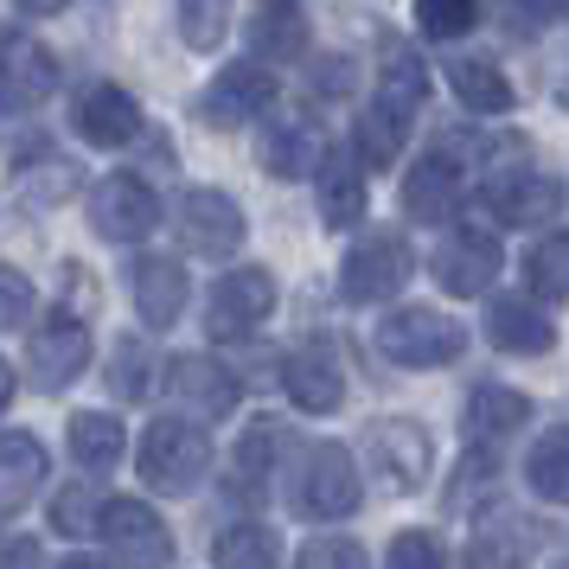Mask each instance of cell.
<instances>
[{
    "label": "cell",
    "mask_w": 569,
    "mask_h": 569,
    "mask_svg": "<svg viewBox=\"0 0 569 569\" xmlns=\"http://www.w3.org/2000/svg\"><path fill=\"white\" fill-rule=\"evenodd\" d=\"M78 134L90 148H129L134 134H141V103H134L122 83H90L78 97Z\"/></svg>",
    "instance_id": "obj_19"
},
{
    "label": "cell",
    "mask_w": 569,
    "mask_h": 569,
    "mask_svg": "<svg viewBox=\"0 0 569 569\" xmlns=\"http://www.w3.org/2000/svg\"><path fill=\"white\" fill-rule=\"evenodd\" d=\"M27 365L39 390H71L90 365V327H83L78 308H52L27 339Z\"/></svg>",
    "instance_id": "obj_5"
},
{
    "label": "cell",
    "mask_w": 569,
    "mask_h": 569,
    "mask_svg": "<svg viewBox=\"0 0 569 569\" xmlns=\"http://www.w3.org/2000/svg\"><path fill=\"white\" fill-rule=\"evenodd\" d=\"M32 308H39L32 282L13 269V262H0V333H20V327L32 320Z\"/></svg>",
    "instance_id": "obj_39"
},
{
    "label": "cell",
    "mask_w": 569,
    "mask_h": 569,
    "mask_svg": "<svg viewBox=\"0 0 569 569\" xmlns=\"http://www.w3.org/2000/svg\"><path fill=\"white\" fill-rule=\"evenodd\" d=\"M58 90V58L32 32H0V116H27Z\"/></svg>",
    "instance_id": "obj_10"
},
{
    "label": "cell",
    "mask_w": 569,
    "mask_h": 569,
    "mask_svg": "<svg viewBox=\"0 0 569 569\" xmlns=\"http://www.w3.org/2000/svg\"><path fill=\"white\" fill-rule=\"evenodd\" d=\"M211 473V436L199 429V416L186 422V416H160L148 422V436H141V480L167 499H192V492L206 487Z\"/></svg>",
    "instance_id": "obj_1"
},
{
    "label": "cell",
    "mask_w": 569,
    "mask_h": 569,
    "mask_svg": "<svg viewBox=\"0 0 569 569\" xmlns=\"http://www.w3.org/2000/svg\"><path fill=\"white\" fill-rule=\"evenodd\" d=\"M487 339L499 352H512V359H538L557 346V327L543 320L538 301H525V295H492L487 308Z\"/></svg>",
    "instance_id": "obj_21"
},
{
    "label": "cell",
    "mask_w": 569,
    "mask_h": 569,
    "mask_svg": "<svg viewBox=\"0 0 569 569\" xmlns=\"http://www.w3.org/2000/svg\"><path fill=\"white\" fill-rule=\"evenodd\" d=\"M288 499H295V512H308V518H352L359 512V461L339 448V441H313L308 455L295 461V487H288Z\"/></svg>",
    "instance_id": "obj_2"
},
{
    "label": "cell",
    "mask_w": 569,
    "mask_h": 569,
    "mask_svg": "<svg viewBox=\"0 0 569 569\" xmlns=\"http://www.w3.org/2000/svg\"><path fill=\"white\" fill-rule=\"evenodd\" d=\"M436 282L448 288V295H487L492 288V276L506 269V257H499V237L492 231H480V224H461V231H448L436 243Z\"/></svg>",
    "instance_id": "obj_12"
},
{
    "label": "cell",
    "mask_w": 569,
    "mask_h": 569,
    "mask_svg": "<svg viewBox=\"0 0 569 569\" xmlns=\"http://www.w3.org/2000/svg\"><path fill=\"white\" fill-rule=\"evenodd\" d=\"M410 243L397 231H378L365 237L359 250H346V262H339V295L352 301V308H378V301H397L403 288H410Z\"/></svg>",
    "instance_id": "obj_4"
},
{
    "label": "cell",
    "mask_w": 569,
    "mask_h": 569,
    "mask_svg": "<svg viewBox=\"0 0 569 569\" xmlns=\"http://www.w3.org/2000/svg\"><path fill=\"white\" fill-rule=\"evenodd\" d=\"M276 313V276L257 269V262H243L231 276H218L206 301V333L211 339H257V327Z\"/></svg>",
    "instance_id": "obj_6"
},
{
    "label": "cell",
    "mask_w": 569,
    "mask_h": 569,
    "mask_svg": "<svg viewBox=\"0 0 569 569\" xmlns=\"http://www.w3.org/2000/svg\"><path fill=\"white\" fill-rule=\"evenodd\" d=\"M320 160H327L320 129L301 122V116H282V122H269V129H262V167H269L276 180H308Z\"/></svg>",
    "instance_id": "obj_24"
},
{
    "label": "cell",
    "mask_w": 569,
    "mask_h": 569,
    "mask_svg": "<svg viewBox=\"0 0 569 569\" xmlns=\"http://www.w3.org/2000/svg\"><path fill=\"white\" fill-rule=\"evenodd\" d=\"M13 7H20V13H39V20H46V13H64L71 0H13Z\"/></svg>",
    "instance_id": "obj_45"
},
{
    "label": "cell",
    "mask_w": 569,
    "mask_h": 569,
    "mask_svg": "<svg viewBox=\"0 0 569 569\" xmlns=\"http://www.w3.org/2000/svg\"><path fill=\"white\" fill-rule=\"evenodd\" d=\"M97 538L109 543L116 563H173V538H167L160 512L154 506H141V499H103V525H97Z\"/></svg>",
    "instance_id": "obj_13"
},
{
    "label": "cell",
    "mask_w": 569,
    "mask_h": 569,
    "mask_svg": "<svg viewBox=\"0 0 569 569\" xmlns=\"http://www.w3.org/2000/svg\"><path fill=\"white\" fill-rule=\"evenodd\" d=\"M448 83H455L461 109H473V116H506L512 109V83H506V71L492 58H455Z\"/></svg>",
    "instance_id": "obj_28"
},
{
    "label": "cell",
    "mask_w": 569,
    "mask_h": 569,
    "mask_svg": "<svg viewBox=\"0 0 569 569\" xmlns=\"http://www.w3.org/2000/svg\"><path fill=\"white\" fill-rule=\"evenodd\" d=\"M385 557H390L397 569H441V563H448V550H441L429 531H397Z\"/></svg>",
    "instance_id": "obj_40"
},
{
    "label": "cell",
    "mask_w": 569,
    "mask_h": 569,
    "mask_svg": "<svg viewBox=\"0 0 569 569\" xmlns=\"http://www.w3.org/2000/svg\"><path fill=\"white\" fill-rule=\"evenodd\" d=\"M250 52L262 64L308 58V13H301V0H257V13H250Z\"/></svg>",
    "instance_id": "obj_22"
},
{
    "label": "cell",
    "mask_w": 569,
    "mask_h": 569,
    "mask_svg": "<svg viewBox=\"0 0 569 569\" xmlns=\"http://www.w3.org/2000/svg\"><path fill=\"white\" fill-rule=\"evenodd\" d=\"M403 134H410V116L371 103L359 116V160H365V167H390V160L403 154Z\"/></svg>",
    "instance_id": "obj_33"
},
{
    "label": "cell",
    "mask_w": 569,
    "mask_h": 569,
    "mask_svg": "<svg viewBox=\"0 0 569 569\" xmlns=\"http://www.w3.org/2000/svg\"><path fill=\"white\" fill-rule=\"evenodd\" d=\"M313 192H320V218L333 231H352L365 218V173H359V154H327L313 167Z\"/></svg>",
    "instance_id": "obj_25"
},
{
    "label": "cell",
    "mask_w": 569,
    "mask_h": 569,
    "mask_svg": "<svg viewBox=\"0 0 569 569\" xmlns=\"http://www.w3.org/2000/svg\"><path fill=\"white\" fill-rule=\"evenodd\" d=\"M473 20H480L473 0H416V27L429 39H461V32H473Z\"/></svg>",
    "instance_id": "obj_38"
},
{
    "label": "cell",
    "mask_w": 569,
    "mask_h": 569,
    "mask_svg": "<svg viewBox=\"0 0 569 569\" xmlns=\"http://www.w3.org/2000/svg\"><path fill=\"white\" fill-rule=\"evenodd\" d=\"M525 282L538 288L543 301H569V231H550L543 243H531Z\"/></svg>",
    "instance_id": "obj_34"
},
{
    "label": "cell",
    "mask_w": 569,
    "mask_h": 569,
    "mask_svg": "<svg viewBox=\"0 0 569 569\" xmlns=\"http://www.w3.org/2000/svg\"><path fill=\"white\" fill-rule=\"evenodd\" d=\"M90 224H97V237H109V243H141V237H154V224H160L154 186L134 180V173L97 180L90 186Z\"/></svg>",
    "instance_id": "obj_9"
},
{
    "label": "cell",
    "mask_w": 569,
    "mask_h": 569,
    "mask_svg": "<svg viewBox=\"0 0 569 569\" xmlns=\"http://www.w3.org/2000/svg\"><path fill=\"white\" fill-rule=\"evenodd\" d=\"M282 422L276 416H257L250 429H243V441H237V480L243 487H262L269 473H276V455H282Z\"/></svg>",
    "instance_id": "obj_32"
},
{
    "label": "cell",
    "mask_w": 569,
    "mask_h": 569,
    "mask_svg": "<svg viewBox=\"0 0 569 569\" xmlns=\"http://www.w3.org/2000/svg\"><path fill=\"white\" fill-rule=\"evenodd\" d=\"M78 186H83V173L71 167V160H64V154H46V160H27V167H20L13 199H20L27 211H52V206H64Z\"/></svg>",
    "instance_id": "obj_29"
},
{
    "label": "cell",
    "mask_w": 569,
    "mask_h": 569,
    "mask_svg": "<svg viewBox=\"0 0 569 569\" xmlns=\"http://www.w3.org/2000/svg\"><path fill=\"white\" fill-rule=\"evenodd\" d=\"M455 206H461V167L448 154L410 160V173H403V218L410 224H441V218H455Z\"/></svg>",
    "instance_id": "obj_20"
},
{
    "label": "cell",
    "mask_w": 569,
    "mask_h": 569,
    "mask_svg": "<svg viewBox=\"0 0 569 569\" xmlns=\"http://www.w3.org/2000/svg\"><path fill=\"white\" fill-rule=\"evenodd\" d=\"M129 295H134V313H141L154 333H167L186 313V301H192V282H186V269L173 257H134L129 262Z\"/></svg>",
    "instance_id": "obj_16"
},
{
    "label": "cell",
    "mask_w": 569,
    "mask_h": 569,
    "mask_svg": "<svg viewBox=\"0 0 569 569\" xmlns=\"http://www.w3.org/2000/svg\"><path fill=\"white\" fill-rule=\"evenodd\" d=\"M525 487L538 492L543 506H569V429L538 436V448L525 455Z\"/></svg>",
    "instance_id": "obj_30"
},
{
    "label": "cell",
    "mask_w": 569,
    "mask_h": 569,
    "mask_svg": "<svg viewBox=\"0 0 569 569\" xmlns=\"http://www.w3.org/2000/svg\"><path fill=\"white\" fill-rule=\"evenodd\" d=\"M313 90H320V97H352V83H359V64H352V58L346 52H327V58H313Z\"/></svg>",
    "instance_id": "obj_42"
},
{
    "label": "cell",
    "mask_w": 569,
    "mask_h": 569,
    "mask_svg": "<svg viewBox=\"0 0 569 569\" xmlns=\"http://www.w3.org/2000/svg\"><path fill=\"white\" fill-rule=\"evenodd\" d=\"M64 448H71V461H78L83 473H109V467L129 455V429L109 410H78L64 422Z\"/></svg>",
    "instance_id": "obj_26"
},
{
    "label": "cell",
    "mask_w": 569,
    "mask_h": 569,
    "mask_svg": "<svg viewBox=\"0 0 569 569\" xmlns=\"http://www.w3.org/2000/svg\"><path fill=\"white\" fill-rule=\"evenodd\" d=\"M46 473H52L46 441L27 436V429H0V518L27 512L39 487H46Z\"/></svg>",
    "instance_id": "obj_17"
},
{
    "label": "cell",
    "mask_w": 569,
    "mask_h": 569,
    "mask_svg": "<svg viewBox=\"0 0 569 569\" xmlns=\"http://www.w3.org/2000/svg\"><path fill=\"white\" fill-rule=\"evenodd\" d=\"M231 32V0H180V39L192 52H218Z\"/></svg>",
    "instance_id": "obj_35"
},
{
    "label": "cell",
    "mask_w": 569,
    "mask_h": 569,
    "mask_svg": "<svg viewBox=\"0 0 569 569\" xmlns=\"http://www.w3.org/2000/svg\"><path fill=\"white\" fill-rule=\"evenodd\" d=\"M52 525L64 531V538H90V531L103 525V499H97L90 487H64L52 499Z\"/></svg>",
    "instance_id": "obj_37"
},
{
    "label": "cell",
    "mask_w": 569,
    "mask_h": 569,
    "mask_svg": "<svg viewBox=\"0 0 569 569\" xmlns=\"http://www.w3.org/2000/svg\"><path fill=\"white\" fill-rule=\"evenodd\" d=\"M269 103H276V71L269 64H224L199 97V122L206 129H243Z\"/></svg>",
    "instance_id": "obj_11"
},
{
    "label": "cell",
    "mask_w": 569,
    "mask_h": 569,
    "mask_svg": "<svg viewBox=\"0 0 569 569\" xmlns=\"http://www.w3.org/2000/svg\"><path fill=\"white\" fill-rule=\"evenodd\" d=\"M301 563H308V569H359L365 563V543L359 538H308V543H301Z\"/></svg>",
    "instance_id": "obj_41"
},
{
    "label": "cell",
    "mask_w": 569,
    "mask_h": 569,
    "mask_svg": "<svg viewBox=\"0 0 569 569\" xmlns=\"http://www.w3.org/2000/svg\"><path fill=\"white\" fill-rule=\"evenodd\" d=\"M487 206L499 224H512V231H531L543 218H557L563 211V180H550V173H531V167H512V173H499L487 186Z\"/></svg>",
    "instance_id": "obj_15"
},
{
    "label": "cell",
    "mask_w": 569,
    "mask_h": 569,
    "mask_svg": "<svg viewBox=\"0 0 569 569\" xmlns=\"http://www.w3.org/2000/svg\"><path fill=\"white\" fill-rule=\"evenodd\" d=\"M148 371H154V359H148V346H141V339H122V346L109 352V390H116L122 403H134V397H148V390H154Z\"/></svg>",
    "instance_id": "obj_36"
},
{
    "label": "cell",
    "mask_w": 569,
    "mask_h": 569,
    "mask_svg": "<svg viewBox=\"0 0 569 569\" xmlns=\"http://www.w3.org/2000/svg\"><path fill=\"white\" fill-rule=\"evenodd\" d=\"M180 243L192 250V257H206V262H224V257H237L243 250V211H237V199L231 192H218V186H192L180 199Z\"/></svg>",
    "instance_id": "obj_7"
},
{
    "label": "cell",
    "mask_w": 569,
    "mask_h": 569,
    "mask_svg": "<svg viewBox=\"0 0 569 569\" xmlns=\"http://www.w3.org/2000/svg\"><path fill=\"white\" fill-rule=\"evenodd\" d=\"M525 422H531V397L512 390V385H480L473 397H467V436L480 441V448L512 441Z\"/></svg>",
    "instance_id": "obj_23"
},
{
    "label": "cell",
    "mask_w": 569,
    "mask_h": 569,
    "mask_svg": "<svg viewBox=\"0 0 569 569\" xmlns=\"http://www.w3.org/2000/svg\"><path fill=\"white\" fill-rule=\"evenodd\" d=\"M167 390H173V403L180 410H192L199 422H224V416L237 410V371H224L218 359H206V352H180V359L167 365Z\"/></svg>",
    "instance_id": "obj_14"
},
{
    "label": "cell",
    "mask_w": 569,
    "mask_h": 569,
    "mask_svg": "<svg viewBox=\"0 0 569 569\" xmlns=\"http://www.w3.org/2000/svg\"><path fill=\"white\" fill-rule=\"evenodd\" d=\"M378 352L390 365H410V371H429V365H455L467 352V327L448 320L441 308H397L378 320Z\"/></svg>",
    "instance_id": "obj_3"
},
{
    "label": "cell",
    "mask_w": 569,
    "mask_h": 569,
    "mask_svg": "<svg viewBox=\"0 0 569 569\" xmlns=\"http://www.w3.org/2000/svg\"><path fill=\"white\" fill-rule=\"evenodd\" d=\"M0 563H39V543H0Z\"/></svg>",
    "instance_id": "obj_44"
},
{
    "label": "cell",
    "mask_w": 569,
    "mask_h": 569,
    "mask_svg": "<svg viewBox=\"0 0 569 569\" xmlns=\"http://www.w3.org/2000/svg\"><path fill=\"white\" fill-rule=\"evenodd\" d=\"M211 563H224V569H269V563H282V543L269 538L262 525H224L218 543H211Z\"/></svg>",
    "instance_id": "obj_31"
},
{
    "label": "cell",
    "mask_w": 569,
    "mask_h": 569,
    "mask_svg": "<svg viewBox=\"0 0 569 569\" xmlns=\"http://www.w3.org/2000/svg\"><path fill=\"white\" fill-rule=\"evenodd\" d=\"M282 390L295 397V410L308 416H333L346 403V371L327 346H301V352H288L282 359Z\"/></svg>",
    "instance_id": "obj_18"
},
{
    "label": "cell",
    "mask_w": 569,
    "mask_h": 569,
    "mask_svg": "<svg viewBox=\"0 0 569 569\" xmlns=\"http://www.w3.org/2000/svg\"><path fill=\"white\" fill-rule=\"evenodd\" d=\"M422 97H429V71H422V58L403 46V39H385V64H378V97L371 103L397 109V116H422Z\"/></svg>",
    "instance_id": "obj_27"
},
{
    "label": "cell",
    "mask_w": 569,
    "mask_h": 569,
    "mask_svg": "<svg viewBox=\"0 0 569 569\" xmlns=\"http://www.w3.org/2000/svg\"><path fill=\"white\" fill-rule=\"evenodd\" d=\"M13 390H20V378H13V365L0 359V416H7V403H13Z\"/></svg>",
    "instance_id": "obj_46"
},
{
    "label": "cell",
    "mask_w": 569,
    "mask_h": 569,
    "mask_svg": "<svg viewBox=\"0 0 569 569\" xmlns=\"http://www.w3.org/2000/svg\"><path fill=\"white\" fill-rule=\"evenodd\" d=\"M525 20H538V27H550V20H569V0H512Z\"/></svg>",
    "instance_id": "obj_43"
},
{
    "label": "cell",
    "mask_w": 569,
    "mask_h": 569,
    "mask_svg": "<svg viewBox=\"0 0 569 569\" xmlns=\"http://www.w3.org/2000/svg\"><path fill=\"white\" fill-rule=\"evenodd\" d=\"M365 455L378 461V473H385L397 492H422L429 473H436V441H429V429L410 422V416L371 422V429H365Z\"/></svg>",
    "instance_id": "obj_8"
}]
</instances>
